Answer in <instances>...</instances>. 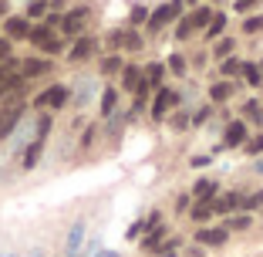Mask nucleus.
<instances>
[{
  "label": "nucleus",
  "mask_w": 263,
  "mask_h": 257,
  "mask_svg": "<svg viewBox=\"0 0 263 257\" xmlns=\"http://www.w3.org/2000/svg\"><path fill=\"white\" fill-rule=\"evenodd\" d=\"M240 203V193H223L219 200H213V213H230Z\"/></svg>",
  "instance_id": "9b49d317"
},
{
  "label": "nucleus",
  "mask_w": 263,
  "mask_h": 257,
  "mask_svg": "<svg viewBox=\"0 0 263 257\" xmlns=\"http://www.w3.org/2000/svg\"><path fill=\"white\" fill-rule=\"evenodd\" d=\"M209 20H213V14L202 7V10H196L193 17H182V20H179V31H176V34H179V37H189L196 27H209Z\"/></svg>",
  "instance_id": "f257e3e1"
},
{
  "label": "nucleus",
  "mask_w": 263,
  "mask_h": 257,
  "mask_svg": "<svg viewBox=\"0 0 263 257\" xmlns=\"http://www.w3.org/2000/svg\"><path fill=\"white\" fill-rule=\"evenodd\" d=\"M247 152H250V156H260V152H263V132H260V135H253V139L247 142Z\"/></svg>",
  "instance_id": "cd10ccee"
},
{
  "label": "nucleus",
  "mask_w": 263,
  "mask_h": 257,
  "mask_svg": "<svg viewBox=\"0 0 263 257\" xmlns=\"http://www.w3.org/2000/svg\"><path fill=\"white\" fill-rule=\"evenodd\" d=\"M17 119H20V109H14V112H7V119L0 122V135H7V132L14 128V122H17Z\"/></svg>",
  "instance_id": "b1692460"
},
{
  "label": "nucleus",
  "mask_w": 263,
  "mask_h": 257,
  "mask_svg": "<svg viewBox=\"0 0 263 257\" xmlns=\"http://www.w3.org/2000/svg\"><path fill=\"white\" fill-rule=\"evenodd\" d=\"M243 112H247V119L263 122V112H260V105H257V102H247V105H243Z\"/></svg>",
  "instance_id": "bb28decb"
},
{
  "label": "nucleus",
  "mask_w": 263,
  "mask_h": 257,
  "mask_svg": "<svg viewBox=\"0 0 263 257\" xmlns=\"http://www.w3.org/2000/svg\"><path fill=\"white\" fill-rule=\"evenodd\" d=\"M240 68H243V61H236V58H226V61H223V74H236Z\"/></svg>",
  "instance_id": "7c9ffc66"
},
{
  "label": "nucleus",
  "mask_w": 263,
  "mask_h": 257,
  "mask_svg": "<svg viewBox=\"0 0 263 257\" xmlns=\"http://www.w3.org/2000/svg\"><path fill=\"white\" fill-rule=\"evenodd\" d=\"M142 78H145V81H148V85H159V81H162V64H148V68H145V74H142Z\"/></svg>",
  "instance_id": "412c9836"
},
{
  "label": "nucleus",
  "mask_w": 263,
  "mask_h": 257,
  "mask_svg": "<svg viewBox=\"0 0 263 257\" xmlns=\"http://www.w3.org/2000/svg\"><path fill=\"white\" fill-rule=\"evenodd\" d=\"M48 128H51V119H48V115H44V119H41V122H37V139H41V135H44V132H48Z\"/></svg>",
  "instance_id": "4c0bfd02"
},
{
  "label": "nucleus",
  "mask_w": 263,
  "mask_h": 257,
  "mask_svg": "<svg viewBox=\"0 0 263 257\" xmlns=\"http://www.w3.org/2000/svg\"><path fill=\"white\" fill-rule=\"evenodd\" d=\"M31 41H34L41 51H58V48H61V37L51 34V27H31Z\"/></svg>",
  "instance_id": "f03ea898"
},
{
  "label": "nucleus",
  "mask_w": 263,
  "mask_h": 257,
  "mask_svg": "<svg viewBox=\"0 0 263 257\" xmlns=\"http://www.w3.org/2000/svg\"><path fill=\"white\" fill-rule=\"evenodd\" d=\"M3 31H7V37H10V41H20V37H31V20H27V17H7Z\"/></svg>",
  "instance_id": "39448f33"
},
{
  "label": "nucleus",
  "mask_w": 263,
  "mask_h": 257,
  "mask_svg": "<svg viewBox=\"0 0 263 257\" xmlns=\"http://www.w3.org/2000/svg\"><path fill=\"white\" fill-rule=\"evenodd\" d=\"M199 244H206V247H223L226 244V230H209V227H202L196 234Z\"/></svg>",
  "instance_id": "1a4fd4ad"
},
{
  "label": "nucleus",
  "mask_w": 263,
  "mask_h": 257,
  "mask_svg": "<svg viewBox=\"0 0 263 257\" xmlns=\"http://www.w3.org/2000/svg\"><path fill=\"white\" fill-rule=\"evenodd\" d=\"M95 55V41L91 37H78L74 48H71V61H88Z\"/></svg>",
  "instance_id": "6e6552de"
},
{
  "label": "nucleus",
  "mask_w": 263,
  "mask_h": 257,
  "mask_svg": "<svg viewBox=\"0 0 263 257\" xmlns=\"http://www.w3.org/2000/svg\"><path fill=\"white\" fill-rule=\"evenodd\" d=\"M48 68H51V61H24V71H20V74H24V78H34V74H44Z\"/></svg>",
  "instance_id": "dca6fc26"
},
{
  "label": "nucleus",
  "mask_w": 263,
  "mask_h": 257,
  "mask_svg": "<svg viewBox=\"0 0 263 257\" xmlns=\"http://www.w3.org/2000/svg\"><path fill=\"white\" fill-rule=\"evenodd\" d=\"M250 223H253V217H250V213H240V217L226 220V227H230V230H247Z\"/></svg>",
  "instance_id": "6ab92c4d"
},
{
  "label": "nucleus",
  "mask_w": 263,
  "mask_h": 257,
  "mask_svg": "<svg viewBox=\"0 0 263 257\" xmlns=\"http://www.w3.org/2000/svg\"><path fill=\"white\" fill-rule=\"evenodd\" d=\"M169 68H172L176 74H182V71H186V61H182V55H172V61H169Z\"/></svg>",
  "instance_id": "473e14b6"
},
{
  "label": "nucleus",
  "mask_w": 263,
  "mask_h": 257,
  "mask_svg": "<svg viewBox=\"0 0 263 257\" xmlns=\"http://www.w3.org/2000/svg\"><path fill=\"white\" fill-rule=\"evenodd\" d=\"M233 51V41L226 37V41H219V48H216V55H230Z\"/></svg>",
  "instance_id": "e433bc0d"
},
{
  "label": "nucleus",
  "mask_w": 263,
  "mask_h": 257,
  "mask_svg": "<svg viewBox=\"0 0 263 257\" xmlns=\"http://www.w3.org/2000/svg\"><path fill=\"white\" fill-rule=\"evenodd\" d=\"M223 142L226 146H243L247 142V122H230L223 132Z\"/></svg>",
  "instance_id": "0eeeda50"
},
{
  "label": "nucleus",
  "mask_w": 263,
  "mask_h": 257,
  "mask_svg": "<svg viewBox=\"0 0 263 257\" xmlns=\"http://www.w3.org/2000/svg\"><path fill=\"white\" fill-rule=\"evenodd\" d=\"M223 27H226V17L223 14H213V20H209V31H206V37L213 41V37H219L223 34Z\"/></svg>",
  "instance_id": "f3484780"
},
{
  "label": "nucleus",
  "mask_w": 263,
  "mask_h": 257,
  "mask_svg": "<svg viewBox=\"0 0 263 257\" xmlns=\"http://www.w3.org/2000/svg\"><path fill=\"white\" fill-rule=\"evenodd\" d=\"M243 206H247V210H253V206H263V190H257L253 196H247V200H243Z\"/></svg>",
  "instance_id": "2f4dec72"
},
{
  "label": "nucleus",
  "mask_w": 263,
  "mask_h": 257,
  "mask_svg": "<svg viewBox=\"0 0 263 257\" xmlns=\"http://www.w3.org/2000/svg\"><path fill=\"white\" fill-rule=\"evenodd\" d=\"M179 10H182V0H172V3H165L162 10H155L152 17H148V27L155 31V27H162L165 20H172V17H179Z\"/></svg>",
  "instance_id": "20e7f679"
},
{
  "label": "nucleus",
  "mask_w": 263,
  "mask_h": 257,
  "mask_svg": "<svg viewBox=\"0 0 263 257\" xmlns=\"http://www.w3.org/2000/svg\"><path fill=\"white\" fill-rule=\"evenodd\" d=\"M65 102H67V88L65 85H51L48 92L37 95V105H48V109H61Z\"/></svg>",
  "instance_id": "7ed1b4c3"
},
{
  "label": "nucleus",
  "mask_w": 263,
  "mask_h": 257,
  "mask_svg": "<svg viewBox=\"0 0 263 257\" xmlns=\"http://www.w3.org/2000/svg\"><path fill=\"white\" fill-rule=\"evenodd\" d=\"M3 14H7V3H0V17H3Z\"/></svg>",
  "instance_id": "a19ab883"
},
{
  "label": "nucleus",
  "mask_w": 263,
  "mask_h": 257,
  "mask_svg": "<svg viewBox=\"0 0 263 257\" xmlns=\"http://www.w3.org/2000/svg\"><path fill=\"white\" fill-rule=\"evenodd\" d=\"M257 3H260V0H236V10H240V14H247V10H253Z\"/></svg>",
  "instance_id": "f704fd0d"
},
{
  "label": "nucleus",
  "mask_w": 263,
  "mask_h": 257,
  "mask_svg": "<svg viewBox=\"0 0 263 257\" xmlns=\"http://www.w3.org/2000/svg\"><path fill=\"white\" fill-rule=\"evenodd\" d=\"M84 17H88V7H78V10H71L67 17H61V31H67V34H74L81 24H84Z\"/></svg>",
  "instance_id": "9d476101"
},
{
  "label": "nucleus",
  "mask_w": 263,
  "mask_h": 257,
  "mask_svg": "<svg viewBox=\"0 0 263 257\" xmlns=\"http://www.w3.org/2000/svg\"><path fill=\"white\" fill-rule=\"evenodd\" d=\"M209 217H213V203H199V206H193V220L206 223Z\"/></svg>",
  "instance_id": "aec40b11"
},
{
  "label": "nucleus",
  "mask_w": 263,
  "mask_h": 257,
  "mask_svg": "<svg viewBox=\"0 0 263 257\" xmlns=\"http://www.w3.org/2000/svg\"><path fill=\"white\" fill-rule=\"evenodd\" d=\"M41 149H44V139H34V142H31V149L24 152V169H34V166H37Z\"/></svg>",
  "instance_id": "f8f14e48"
},
{
  "label": "nucleus",
  "mask_w": 263,
  "mask_h": 257,
  "mask_svg": "<svg viewBox=\"0 0 263 257\" xmlns=\"http://www.w3.org/2000/svg\"><path fill=\"white\" fill-rule=\"evenodd\" d=\"M132 20H135V24H142V20H148V14H145V7H132Z\"/></svg>",
  "instance_id": "72a5a7b5"
},
{
  "label": "nucleus",
  "mask_w": 263,
  "mask_h": 257,
  "mask_svg": "<svg viewBox=\"0 0 263 257\" xmlns=\"http://www.w3.org/2000/svg\"><path fill=\"white\" fill-rule=\"evenodd\" d=\"M209 112H213V109H199V112H196V119H193V122H206V119H209Z\"/></svg>",
  "instance_id": "58836bf2"
},
{
  "label": "nucleus",
  "mask_w": 263,
  "mask_h": 257,
  "mask_svg": "<svg viewBox=\"0 0 263 257\" xmlns=\"http://www.w3.org/2000/svg\"><path fill=\"white\" fill-rule=\"evenodd\" d=\"M240 71H243L247 85H253V88H257V85L263 81V78H260V68H257V64H247V61H243V68H240Z\"/></svg>",
  "instance_id": "a211bd4d"
},
{
  "label": "nucleus",
  "mask_w": 263,
  "mask_h": 257,
  "mask_svg": "<svg viewBox=\"0 0 263 257\" xmlns=\"http://www.w3.org/2000/svg\"><path fill=\"white\" fill-rule=\"evenodd\" d=\"M122 81H125V88H129V92H135V88L142 85V71L132 64V68H125V71H122Z\"/></svg>",
  "instance_id": "2eb2a0df"
},
{
  "label": "nucleus",
  "mask_w": 263,
  "mask_h": 257,
  "mask_svg": "<svg viewBox=\"0 0 263 257\" xmlns=\"http://www.w3.org/2000/svg\"><path fill=\"white\" fill-rule=\"evenodd\" d=\"M243 31H247V34H257V31H263V17H250V20L243 24Z\"/></svg>",
  "instance_id": "c756f323"
},
{
  "label": "nucleus",
  "mask_w": 263,
  "mask_h": 257,
  "mask_svg": "<svg viewBox=\"0 0 263 257\" xmlns=\"http://www.w3.org/2000/svg\"><path fill=\"white\" fill-rule=\"evenodd\" d=\"M122 44H125L129 51H138V48H142V37H138L135 31H129V34H122Z\"/></svg>",
  "instance_id": "393cba45"
},
{
  "label": "nucleus",
  "mask_w": 263,
  "mask_h": 257,
  "mask_svg": "<svg viewBox=\"0 0 263 257\" xmlns=\"http://www.w3.org/2000/svg\"><path fill=\"white\" fill-rule=\"evenodd\" d=\"M115 71H122V58H105L101 61V74H115Z\"/></svg>",
  "instance_id": "a878e982"
},
{
  "label": "nucleus",
  "mask_w": 263,
  "mask_h": 257,
  "mask_svg": "<svg viewBox=\"0 0 263 257\" xmlns=\"http://www.w3.org/2000/svg\"><path fill=\"white\" fill-rule=\"evenodd\" d=\"M230 95H233V85H230V81H219V85L209 88V98H213V102H226Z\"/></svg>",
  "instance_id": "4468645a"
},
{
  "label": "nucleus",
  "mask_w": 263,
  "mask_h": 257,
  "mask_svg": "<svg viewBox=\"0 0 263 257\" xmlns=\"http://www.w3.org/2000/svg\"><path fill=\"white\" fill-rule=\"evenodd\" d=\"M159 244H162V227H159V230H152V234L145 237V244H142V247H145V251H159Z\"/></svg>",
  "instance_id": "5701e85b"
},
{
  "label": "nucleus",
  "mask_w": 263,
  "mask_h": 257,
  "mask_svg": "<svg viewBox=\"0 0 263 257\" xmlns=\"http://www.w3.org/2000/svg\"><path fill=\"white\" fill-rule=\"evenodd\" d=\"M159 257H176V251H162V254H159Z\"/></svg>",
  "instance_id": "ea45409f"
},
{
  "label": "nucleus",
  "mask_w": 263,
  "mask_h": 257,
  "mask_svg": "<svg viewBox=\"0 0 263 257\" xmlns=\"http://www.w3.org/2000/svg\"><path fill=\"white\" fill-rule=\"evenodd\" d=\"M179 98H176V92H169V88H159V95H155V102H152V115L155 119H162L165 115V109L169 105H176Z\"/></svg>",
  "instance_id": "423d86ee"
},
{
  "label": "nucleus",
  "mask_w": 263,
  "mask_h": 257,
  "mask_svg": "<svg viewBox=\"0 0 263 257\" xmlns=\"http://www.w3.org/2000/svg\"><path fill=\"white\" fill-rule=\"evenodd\" d=\"M193 193H196L202 203H213V193H216V183L213 180H199L196 186H193Z\"/></svg>",
  "instance_id": "ddd939ff"
},
{
  "label": "nucleus",
  "mask_w": 263,
  "mask_h": 257,
  "mask_svg": "<svg viewBox=\"0 0 263 257\" xmlns=\"http://www.w3.org/2000/svg\"><path fill=\"white\" fill-rule=\"evenodd\" d=\"M101 109H105V115L115 109V88H105V95H101Z\"/></svg>",
  "instance_id": "c85d7f7f"
},
{
  "label": "nucleus",
  "mask_w": 263,
  "mask_h": 257,
  "mask_svg": "<svg viewBox=\"0 0 263 257\" xmlns=\"http://www.w3.org/2000/svg\"><path fill=\"white\" fill-rule=\"evenodd\" d=\"M48 7H51L48 0H34V3L27 7V17H44V14H48Z\"/></svg>",
  "instance_id": "4be33fe9"
},
{
  "label": "nucleus",
  "mask_w": 263,
  "mask_h": 257,
  "mask_svg": "<svg viewBox=\"0 0 263 257\" xmlns=\"http://www.w3.org/2000/svg\"><path fill=\"white\" fill-rule=\"evenodd\" d=\"M10 61V41H0V64Z\"/></svg>",
  "instance_id": "c9c22d12"
}]
</instances>
